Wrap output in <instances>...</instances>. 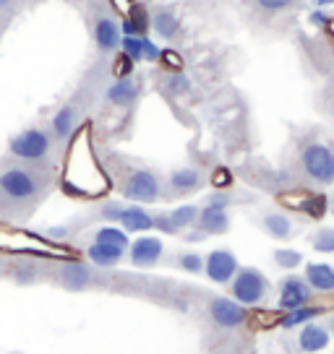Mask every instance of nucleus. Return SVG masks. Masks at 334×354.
I'll use <instances>...</instances> for the list:
<instances>
[{
  "instance_id": "6ab92c4d",
  "label": "nucleus",
  "mask_w": 334,
  "mask_h": 354,
  "mask_svg": "<svg viewBox=\"0 0 334 354\" xmlns=\"http://www.w3.org/2000/svg\"><path fill=\"white\" fill-rule=\"evenodd\" d=\"M76 125H78V110L73 104L60 107V110L53 115V122H50L53 136H55L58 141H68V138L76 133Z\"/></svg>"
},
{
  "instance_id": "79ce46f5",
  "label": "nucleus",
  "mask_w": 334,
  "mask_h": 354,
  "mask_svg": "<svg viewBox=\"0 0 334 354\" xmlns=\"http://www.w3.org/2000/svg\"><path fill=\"white\" fill-rule=\"evenodd\" d=\"M16 279H19V281H34V279H37V274H34V268L29 266V268H21V271L16 274Z\"/></svg>"
},
{
  "instance_id": "a878e982",
  "label": "nucleus",
  "mask_w": 334,
  "mask_h": 354,
  "mask_svg": "<svg viewBox=\"0 0 334 354\" xmlns=\"http://www.w3.org/2000/svg\"><path fill=\"white\" fill-rule=\"evenodd\" d=\"M170 214V219H173V224H175V230H188V227H193L196 224V219H199V206H191V203H186V206H178V209L167 211Z\"/></svg>"
},
{
  "instance_id": "20e7f679",
  "label": "nucleus",
  "mask_w": 334,
  "mask_h": 354,
  "mask_svg": "<svg viewBox=\"0 0 334 354\" xmlns=\"http://www.w3.org/2000/svg\"><path fill=\"white\" fill-rule=\"evenodd\" d=\"M123 196L136 203H155L162 196L159 177L152 169H131L123 180Z\"/></svg>"
},
{
  "instance_id": "39448f33",
  "label": "nucleus",
  "mask_w": 334,
  "mask_h": 354,
  "mask_svg": "<svg viewBox=\"0 0 334 354\" xmlns=\"http://www.w3.org/2000/svg\"><path fill=\"white\" fill-rule=\"evenodd\" d=\"M50 136H47L42 128H26L19 136H13L11 144H8V151H11L16 159H26V162H39L45 159L47 151H50Z\"/></svg>"
},
{
  "instance_id": "72a5a7b5",
  "label": "nucleus",
  "mask_w": 334,
  "mask_h": 354,
  "mask_svg": "<svg viewBox=\"0 0 334 354\" xmlns=\"http://www.w3.org/2000/svg\"><path fill=\"white\" fill-rule=\"evenodd\" d=\"M134 66H136L134 60L121 53V55L115 57V63H112V73H115V78H128L134 73Z\"/></svg>"
},
{
  "instance_id": "f3484780",
  "label": "nucleus",
  "mask_w": 334,
  "mask_h": 354,
  "mask_svg": "<svg viewBox=\"0 0 334 354\" xmlns=\"http://www.w3.org/2000/svg\"><path fill=\"white\" fill-rule=\"evenodd\" d=\"M329 336H332V333L326 331V326L311 321L301 328L298 346H301L303 352H322V349H326V344H329Z\"/></svg>"
},
{
  "instance_id": "ddd939ff",
  "label": "nucleus",
  "mask_w": 334,
  "mask_h": 354,
  "mask_svg": "<svg viewBox=\"0 0 334 354\" xmlns=\"http://www.w3.org/2000/svg\"><path fill=\"white\" fill-rule=\"evenodd\" d=\"M121 24H115V19H107V16H100L94 21V44L100 47L102 53H112L121 47Z\"/></svg>"
},
{
  "instance_id": "7ed1b4c3",
  "label": "nucleus",
  "mask_w": 334,
  "mask_h": 354,
  "mask_svg": "<svg viewBox=\"0 0 334 354\" xmlns=\"http://www.w3.org/2000/svg\"><path fill=\"white\" fill-rule=\"evenodd\" d=\"M303 172L319 185L334 183V149L326 144H308L301 151Z\"/></svg>"
},
{
  "instance_id": "f8f14e48",
  "label": "nucleus",
  "mask_w": 334,
  "mask_h": 354,
  "mask_svg": "<svg viewBox=\"0 0 334 354\" xmlns=\"http://www.w3.org/2000/svg\"><path fill=\"white\" fill-rule=\"evenodd\" d=\"M196 232L201 234H225L230 230V216H227V209H214V206H204L199 209V219H196Z\"/></svg>"
},
{
  "instance_id": "49530a36",
  "label": "nucleus",
  "mask_w": 334,
  "mask_h": 354,
  "mask_svg": "<svg viewBox=\"0 0 334 354\" xmlns=\"http://www.w3.org/2000/svg\"><path fill=\"white\" fill-rule=\"evenodd\" d=\"M13 0H0V8H6V6H11Z\"/></svg>"
},
{
  "instance_id": "2eb2a0df",
  "label": "nucleus",
  "mask_w": 334,
  "mask_h": 354,
  "mask_svg": "<svg viewBox=\"0 0 334 354\" xmlns=\"http://www.w3.org/2000/svg\"><path fill=\"white\" fill-rule=\"evenodd\" d=\"M60 281L68 289H87L91 284V268L81 261H66L60 266Z\"/></svg>"
},
{
  "instance_id": "0eeeda50",
  "label": "nucleus",
  "mask_w": 334,
  "mask_h": 354,
  "mask_svg": "<svg viewBox=\"0 0 334 354\" xmlns=\"http://www.w3.org/2000/svg\"><path fill=\"white\" fill-rule=\"evenodd\" d=\"M0 190L11 201H26L37 196L39 185H37V180H34L26 169L13 167V169H6V172L0 175Z\"/></svg>"
},
{
  "instance_id": "f03ea898",
  "label": "nucleus",
  "mask_w": 334,
  "mask_h": 354,
  "mask_svg": "<svg viewBox=\"0 0 334 354\" xmlns=\"http://www.w3.org/2000/svg\"><path fill=\"white\" fill-rule=\"evenodd\" d=\"M230 292L235 302L243 308L261 305L269 295V279L256 268H238V274L230 281Z\"/></svg>"
},
{
  "instance_id": "a18cd8bd",
  "label": "nucleus",
  "mask_w": 334,
  "mask_h": 354,
  "mask_svg": "<svg viewBox=\"0 0 334 354\" xmlns=\"http://www.w3.org/2000/svg\"><path fill=\"white\" fill-rule=\"evenodd\" d=\"M316 3V8H329V6H334V0H313Z\"/></svg>"
},
{
  "instance_id": "37998d69",
  "label": "nucleus",
  "mask_w": 334,
  "mask_h": 354,
  "mask_svg": "<svg viewBox=\"0 0 334 354\" xmlns=\"http://www.w3.org/2000/svg\"><path fill=\"white\" fill-rule=\"evenodd\" d=\"M47 234H50L53 240H63V237L68 234V230H63V227H53V230H50Z\"/></svg>"
},
{
  "instance_id": "7c9ffc66",
  "label": "nucleus",
  "mask_w": 334,
  "mask_h": 354,
  "mask_svg": "<svg viewBox=\"0 0 334 354\" xmlns=\"http://www.w3.org/2000/svg\"><path fill=\"white\" fill-rule=\"evenodd\" d=\"M162 68H167L170 73H180L183 71V57L175 53V50H159V60H157Z\"/></svg>"
},
{
  "instance_id": "f257e3e1",
  "label": "nucleus",
  "mask_w": 334,
  "mask_h": 354,
  "mask_svg": "<svg viewBox=\"0 0 334 354\" xmlns=\"http://www.w3.org/2000/svg\"><path fill=\"white\" fill-rule=\"evenodd\" d=\"M60 185L68 196L76 198H102L110 190V175L105 172L100 156L94 151L89 125H81L71 136Z\"/></svg>"
},
{
  "instance_id": "4c0bfd02",
  "label": "nucleus",
  "mask_w": 334,
  "mask_h": 354,
  "mask_svg": "<svg viewBox=\"0 0 334 354\" xmlns=\"http://www.w3.org/2000/svg\"><path fill=\"white\" fill-rule=\"evenodd\" d=\"M206 206H214V209H227L230 206V193L227 190H214L209 201H206Z\"/></svg>"
},
{
  "instance_id": "b1692460",
  "label": "nucleus",
  "mask_w": 334,
  "mask_h": 354,
  "mask_svg": "<svg viewBox=\"0 0 334 354\" xmlns=\"http://www.w3.org/2000/svg\"><path fill=\"white\" fill-rule=\"evenodd\" d=\"M322 305H303V308H295L290 313H282V321H279V328H295V326H306V323L316 321L319 315H324Z\"/></svg>"
},
{
  "instance_id": "e433bc0d",
  "label": "nucleus",
  "mask_w": 334,
  "mask_h": 354,
  "mask_svg": "<svg viewBox=\"0 0 334 354\" xmlns=\"http://www.w3.org/2000/svg\"><path fill=\"white\" fill-rule=\"evenodd\" d=\"M155 230L157 232H165V234H178V230H175V224H173V219H170L167 211H162V214H157L155 216Z\"/></svg>"
},
{
  "instance_id": "9d476101",
  "label": "nucleus",
  "mask_w": 334,
  "mask_h": 354,
  "mask_svg": "<svg viewBox=\"0 0 334 354\" xmlns=\"http://www.w3.org/2000/svg\"><path fill=\"white\" fill-rule=\"evenodd\" d=\"M204 271L214 284H227L238 274V258L230 250H212L204 261Z\"/></svg>"
},
{
  "instance_id": "58836bf2",
  "label": "nucleus",
  "mask_w": 334,
  "mask_h": 354,
  "mask_svg": "<svg viewBox=\"0 0 334 354\" xmlns=\"http://www.w3.org/2000/svg\"><path fill=\"white\" fill-rule=\"evenodd\" d=\"M264 11H282V8H290L292 0H256Z\"/></svg>"
},
{
  "instance_id": "2f4dec72",
  "label": "nucleus",
  "mask_w": 334,
  "mask_h": 354,
  "mask_svg": "<svg viewBox=\"0 0 334 354\" xmlns=\"http://www.w3.org/2000/svg\"><path fill=\"white\" fill-rule=\"evenodd\" d=\"M251 321L261 326V328H279V321H282V310H269V313H256L251 315Z\"/></svg>"
},
{
  "instance_id": "9b49d317",
  "label": "nucleus",
  "mask_w": 334,
  "mask_h": 354,
  "mask_svg": "<svg viewBox=\"0 0 334 354\" xmlns=\"http://www.w3.org/2000/svg\"><path fill=\"white\" fill-rule=\"evenodd\" d=\"M165 253V245L159 237H136L134 243L128 245V255H131V263L139 268H149L155 266Z\"/></svg>"
},
{
  "instance_id": "412c9836",
  "label": "nucleus",
  "mask_w": 334,
  "mask_h": 354,
  "mask_svg": "<svg viewBox=\"0 0 334 354\" xmlns=\"http://www.w3.org/2000/svg\"><path fill=\"white\" fill-rule=\"evenodd\" d=\"M149 29H155L159 39H175L178 32H180L178 16H175L173 11H167V8H159V11L152 13V19H149Z\"/></svg>"
},
{
  "instance_id": "a19ab883",
  "label": "nucleus",
  "mask_w": 334,
  "mask_h": 354,
  "mask_svg": "<svg viewBox=\"0 0 334 354\" xmlns=\"http://www.w3.org/2000/svg\"><path fill=\"white\" fill-rule=\"evenodd\" d=\"M308 21L313 24V26H319V29H324L326 26V21H329V13L324 11V8H316V11L308 16Z\"/></svg>"
},
{
  "instance_id": "473e14b6",
  "label": "nucleus",
  "mask_w": 334,
  "mask_h": 354,
  "mask_svg": "<svg viewBox=\"0 0 334 354\" xmlns=\"http://www.w3.org/2000/svg\"><path fill=\"white\" fill-rule=\"evenodd\" d=\"M178 266L188 274H201L204 271V258L199 253H183L178 258Z\"/></svg>"
},
{
  "instance_id": "1a4fd4ad",
  "label": "nucleus",
  "mask_w": 334,
  "mask_h": 354,
  "mask_svg": "<svg viewBox=\"0 0 334 354\" xmlns=\"http://www.w3.org/2000/svg\"><path fill=\"white\" fill-rule=\"evenodd\" d=\"M311 292L313 289L308 287V281L303 277H288L282 279L279 284V310L282 313H290L295 308H303V305H311Z\"/></svg>"
},
{
  "instance_id": "c03bdc74",
  "label": "nucleus",
  "mask_w": 334,
  "mask_h": 354,
  "mask_svg": "<svg viewBox=\"0 0 334 354\" xmlns=\"http://www.w3.org/2000/svg\"><path fill=\"white\" fill-rule=\"evenodd\" d=\"M324 29H326V34H329V42L334 44V19H329V21H326V26H324Z\"/></svg>"
},
{
  "instance_id": "5701e85b",
  "label": "nucleus",
  "mask_w": 334,
  "mask_h": 354,
  "mask_svg": "<svg viewBox=\"0 0 334 354\" xmlns=\"http://www.w3.org/2000/svg\"><path fill=\"white\" fill-rule=\"evenodd\" d=\"M261 227L274 240H288V237H292V230H295L292 219H290L288 214H282V211H272L267 216H261Z\"/></svg>"
},
{
  "instance_id": "6e6552de",
  "label": "nucleus",
  "mask_w": 334,
  "mask_h": 354,
  "mask_svg": "<svg viewBox=\"0 0 334 354\" xmlns=\"http://www.w3.org/2000/svg\"><path fill=\"white\" fill-rule=\"evenodd\" d=\"M209 318H212L214 326H220V328H238V326H243L248 321V313H245L243 305H238L235 299L230 297H214L209 302Z\"/></svg>"
},
{
  "instance_id": "dca6fc26",
  "label": "nucleus",
  "mask_w": 334,
  "mask_h": 354,
  "mask_svg": "<svg viewBox=\"0 0 334 354\" xmlns=\"http://www.w3.org/2000/svg\"><path fill=\"white\" fill-rule=\"evenodd\" d=\"M139 100V84L134 78H115L112 86L107 88V102L112 107H131Z\"/></svg>"
},
{
  "instance_id": "cd10ccee",
  "label": "nucleus",
  "mask_w": 334,
  "mask_h": 354,
  "mask_svg": "<svg viewBox=\"0 0 334 354\" xmlns=\"http://www.w3.org/2000/svg\"><path fill=\"white\" fill-rule=\"evenodd\" d=\"M167 91L173 97H186V94H191V78L183 71L180 73H170L167 76Z\"/></svg>"
},
{
  "instance_id": "4be33fe9",
  "label": "nucleus",
  "mask_w": 334,
  "mask_h": 354,
  "mask_svg": "<svg viewBox=\"0 0 334 354\" xmlns=\"http://www.w3.org/2000/svg\"><path fill=\"white\" fill-rule=\"evenodd\" d=\"M125 250L121 248H115V245H105V243H91L87 248V258H89L94 266H100V268H112V266L121 263V258Z\"/></svg>"
},
{
  "instance_id": "bb28decb",
  "label": "nucleus",
  "mask_w": 334,
  "mask_h": 354,
  "mask_svg": "<svg viewBox=\"0 0 334 354\" xmlns=\"http://www.w3.org/2000/svg\"><path fill=\"white\" fill-rule=\"evenodd\" d=\"M121 53L131 57L134 63H141L144 60V37H123Z\"/></svg>"
},
{
  "instance_id": "aec40b11",
  "label": "nucleus",
  "mask_w": 334,
  "mask_h": 354,
  "mask_svg": "<svg viewBox=\"0 0 334 354\" xmlns=\"http://www.w3.org/2000/svg\"><path fill=\"white\" fill-rule=\"evenodd\" d=\"M204 185L201 180V172L193 169V167H180V169H173L170 172V190L178 193V196H186V193H193Z\"/></svg>"
},
{
  "instance_id": "ea45409f",
  "label": "nucleus",
  "mask_w": 334,
  "mask_h": 354,
  "mask_svg": "<svg viewBox=\"0 0 334 354\" xmlns=\"http://www.w3.org/2000/svg\"><path fill=\"white\" fill-rule=\"evenodd\" d=\"M144 60H149V63H157V60H159V47H157L149 37H144Z\"/></svg>"
},
{
  "instance_id": "de8ad7c7",
  "label": "nucleus",
  "mask_w": 334,
  "mask_h": 354,
  "mask_svg": "<svg viewBox=\"0 0 334 354\" xmlns=\"http://www.w3.org/2000/svg\"><path fill=\"white\" fill-rule=\"evenodd\" d=\"M332 336H334V326H332Z\"/></svg>"
},
{
  "instance_id": "f704fd0d",
  "label": "nucleus",
  "mask_w": 334,
  "mask_h": 354,
  "mask_svg": "<svg viewBox=\"0 0 334 354\" xmlns=\"http://www.w3.org/2000/svg\"><path fill=\"white\" fill-rule=\"evenodd\" d=\"M212 185H214V190H227L233 185V172H230L227 167H217L212 172Z\"/></svg>"
},
{
  "instance_id": "393cba45",
  "label": "nucleus",
  "mask_w": 334,
  "mask_h": 354,
  "mask_svg": "<svg viewBox=\"0 0 334 354\" xmlns=\"http://www.w3.org/2000/svg\"><path fill=\"white\" fill-rule=\"evenodd\" d=\"M94 243L115 245V248H121V250H125V248L131 245V243H128V232H123L121 227H115V224L97 230V234H94Z\"/></svg>"
},
{
  "instance_id": "a211bd4d",
  "label": "nucleus",
  "mask_w": 334,
  "mask_h": 354,
  "mask_svg": "<svg viewBox=\"0 0 334 354\" xmlns=\"http://www.w3.org/2000/svg\"><path fill=\"white\" fill-rule=\"evenodd\" d=\"M306 281L313 292L329 295L334 292V266L329 263H308L306 266Z\"/></svg>"
},
{
  "instance_id": "c9c22d12",
  "label": "nucleus",
  "mask_w": 334,
  "mask_h": 354,
  "mask_svg": "<svg viewBox=\"0 0 334 354\" xmlns=\"http://www.w3.org/2000/svg\"><path fill=\"white\" fill-rule=\"evenodd\" d=\"M123 209H125L123 203H105V206L100 209V216L105 221H110V224H118V221H121Z\"/></svg>"
},
{
  "instance_id": "09e8293b",
  "label": "nucleus",
  "mask_w": 334,
  "mask_h": 354,
  "mask_svg": "<svg viewBox=\"0 0 334 354\" xmlns=\"http://www.w3.org/2000/svg\"><path fill=\"white\" fill-rule=\"evenodd\" d=\"M332 214H334V209H332Z\"/></svg>"
},
{
  "instance_id": "423d86ee",
  "label": "nucleus",
  "mask_w": 334,
  "mask_h": 354,
  "mask_svg": "<svg viewBox=\"0 0 334 354\" xmlns=\"http://www.w3.org/2000/svg\"><path fill=\"white\" fill-rule=\"evenodd\" d=\"M279 203L290 211H301L311 219H322L326 214V196H319V193H311V190H285L279 196Z\"/></svg>"
},
{
  "instance_id": "4468645a",
  "label": "nucleus",
  "mask_w": 334,
  "mask_h": 354,
  "mask_svg": "<svg viewBox=\"0 0 334 354\" xmlns=\"http://www.w3.org/2000/svg\"><path fill=\"white\" fill-rule=\"evenodd\" d=\"M118 224L123 227V232H149L155 230V216L144 206H125Z\"/></svg>"
},
{
  "instance_id": "c756f323",
  "label": "nucleus",
  "mask_w": 334,
  "mask_h": 354,
  "mask_svg": "<svg viewBox=\"0 0 334 354\" xmlns=\"http://www.w3.org/2000/svg\"><path fill=\"white\" fill-rule=\"evenodd\" d=\"M274 261H277V266H282V268H298V266L303 263V253L290 250V248H282V250L274 253Z\"/></svg>"
},
{
  "instance_id": "c85d7f7f",
  "label": "nucleus",
  "mask_w": 334,
  "mask_h": 354,
  "mask_svg": "<svg viewBox=\"0 0 334 354\" xmlns=\"http://www.w3.org/2000/svg\"><path fill=\"white\" fill-rule=\"evenodd\" d=\"M313 250L316 253H334V227H324L319 232L313 234Z\"/></svg>"
}]
</instances>
